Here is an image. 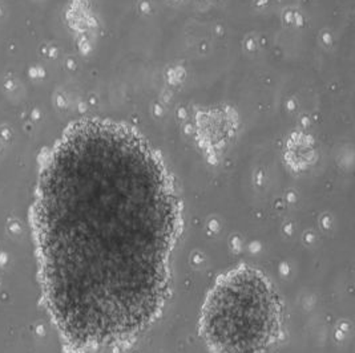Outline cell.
I'll return each mask as SVG.
<instances>
[{
    "instance_id": "6da1fadb",
    "label": "cell",
    "mask_w": 355,
    "mask_h": 353,
    "mask_svg": "<svg viewBox=\"0 0 355 353\" xmlns=\"http://www.w3.org/2000/svg\"><path fill=\"white\" fill-rule=\"evenodd\" d=\"M178 222L172 183L140 137L103 121L69 129L33 208L47 305L69 344L117 343L156 319Z\"/></svg>"
},
{
    "instance_id": "7a4b0ae2",
    "label": "cell",
    "mask_w": 355,
    "mask_h": 353,
    "mask_svg": "<svg viewBox=\"0 0 355 353\" xmlns=\"http://www.w3.org/2000/svg\"><path fill=\"white\" fill-rule=\"evenodd\" d=\"M201 327L218 353H263L278 334V296L262 273L234 270L211 289Z\"/></svg>"
}]
</instances>
